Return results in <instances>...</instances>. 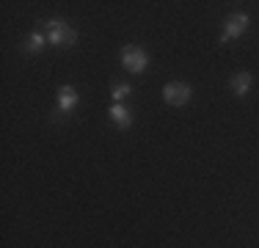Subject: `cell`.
Returning a JSON list of instances; mask_svg holds the SVG:
<instances>
[{"mask_svg": "<svg viewBox=\"0 0 259 248\" xmlns=\"http://www.w3.org/2000/svg\"><path fill=\"white\" fill-rule=\"evenodd\" d=\"M39 30L47 36V45L50 47H75L77 45V30L66 20H61V17H47V20H41Z\"/></svg>", "mask_w": 259, "mask_h": 248, "instance_id": "cell-1", "label": "cell"}, {"mask_svg": "<svg viewBox=\"0 0 259 248\" xmlns=\"http://www.w3.org/2000/svg\"><path fill=\"white\" fill-rule=\"evenodd\" d=\"M251 86H254V74H251V72H234L232 77H229V89H232V94L237 97V99L248 97Z\"/></svg>", "mask_w": 259, "mask_h": 248, "instance_id": "cell-7", "label": "cell"}, {"mask_svg": "<svg viewBox=\"0 0 259 248\" xmlns=\"http://www.w3.org/2000/svg\"><path fill=\"white\" fill-rule=\"evenodd\" d=\"M108 119H110V124H113L116 130H130V127H133V121H135V116H133V110H130V105L113 102L108 108Z\"/></svg>", "mask_w": 259, "mask_h": 248, "instance_id": "cell-6", "label": "cell"}, {"mask_svg": "<svg viewBox=\"0 0 259 248\" xmlns=\"http://www.w3.org/2000/svg\"><path fill=\"white\" fill-rule=\"evenodd\" d=\"M130 94H133V86L130 83H113L110 86V97H113V102H124Z\"/></svg>", "mask_w": 259, "mask_h": 248, "instance_id": "cell-9", "label": "cell"}, {"mask_svg": "<svg viewBox=\"0 0 259 248\" xmlns=\"http://www.w3.org/2000/svg\"><path fill=\"white\" fill-rule=\"evenodd\" d=\"M190 99H193V86L185 83V80H171L163 86V102L171 108H185Z\"/></svg>", "mask_w": 259, "mask_h": 248, "instance_id": "cell-4", "label": "cell"}, {"mask_svg": "<svg viewBox=\"0 0 259 248\" xmlns=\"http://www.w3.org/2000/svg\"><path fill=\"white\" fill-rule=\"evenodd\" d=\"M119 61H121V66H124L127 72L141 74V72L146 69V66L152 64V55L146 53V50L141 47V45H124V47H121Z\"/></svg>", "mask_w": 259, "mask_h": 248, "instance_id": "cell-3", "label": "cell"}, {"mask_svg": "<svg viewBox=\"0 0 259 248\" xmlns=\"http://www.w3.org/2000/svg\"><path fill=\"white\" fill-rule=\"evenodd\" d=\"M80 105V94H77V89L72 83H64V86H58V97H55V110H53V121L55 119H64L66 113H72Z\"/></svg>", "mask_w": 259, "mask_h": 248, "instance_id": "cell-5", "label": "cell"}, {"mask_svg": "<svg viewBox=\"0 0 259 248\" xmlns=\"http://www.w3.org/2000/svg\"><path fill=\"white\" fill-rule=\"evenodd\" d=\"M47 45V36L41 33V30H33V33H28L25 36V42H22V53L25 55H36V53H41Z\"/></svg>", "mask_w": 259, "mask_h": 248, "instance_id": "cell-8", "label": "cell"}, {"mask_svg": "<svg viewBox=\"0 0 259 248\" xmlns=\"http://www.w3.org/2000/svg\"><path fill=\"white\" fill-rule=\"evenodd\" d=\"M248 28H251V17L245 14V11H232V14L224 20V28H221L218 42H221V45H226V42L243 39V36L248 33Z\"/></svg>", "mask_w": 259, "mask_h": 248, "instance_id": "cell-2", "label": "cell"}]
</instances>
